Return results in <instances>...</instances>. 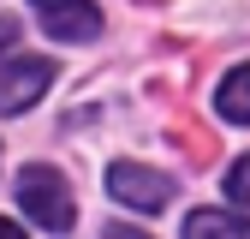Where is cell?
<instances>
[{"instance_id":"3957f363","label":"cell","mask_w":250,"mask_h":239,"mask_svg":"<svg viewBox=\"0 0 250 239\" xmlns=\"http://www.w3.org/2000/svg\"><path fill=\"white\" fill-rule=\"evenodd\" d=\"M107 191H113L119 203H131V209H167L173 179H167V173H149V167H137V162H113V167H107Z\"/></svg>"},{"instance_id":"277c9868","label":"cell","mask_w":250,"mask_h":239,"mask_svg":"<svg viewBox=\"0 0 250 239\" xmlns=\"http://www.w3.org/2000/svg\"><path fill=\"white\" fill-rule=\"evenodd\" d=\"M30 6L42 12V24L54 30L60 42H89V36H102V6H89V0H30Z\"/></svg>"},{"instance_id":"5b68a950","label":"cell","mask_w":250,"mask_h":239,"mask_svg":"<svg viewBox=\"0 0 250 239\" xmlns=\"http://www.w3.org/2000/svg\"><path fill=\"white\" fill-rule=\"evenodd\" d=\"M185 239H250V221L221 215V209H191V221H185Z\"/></svg>"},{"instance_id":"8992f818","label":"cell","mask_w":250,"mask_h":239,"mask_svg":"<svg viewBox=\"0 0 250 239\" xmlns=\"http://www.w3.org/2000/svg\"><path fill=\"white\" fill-rule=\"evenodd\" d=\"M214 108H221L227 120H238V126H250V66L227 72L221 90H214Z\"/></svg>"},{"instance_id":"ba28073f","label":"cell","mask_w":250,"mask_h":239,"mask_svg":"<svg viewBox=\"0 0 250 239\" xmlns=\"http://www.w3.org/2000/svg\"><path fill=\"white\" fill-rule=\"evenodd\" d=\"M18 36H24V30H18V18H0V60L18 48Z\"/></svg>"},{"instance_id":"7a4b0ae2","label":"cell","mask_w":250,"mask_h":239,"mask_svg":"<svg viewBox=\"0 0 250 239\" xmlns=\"http://www.w3.org/2000/svg\"><path fill=\"white\" fill-rule=\"evenodd\" d=\"M48 84H54V66L36 54H6L0 60V114H24L30 102H42L48 96Z\"/></svg>"},{"instance_id":"52a82bcc","label":"cell","mask_w":250,"mask_h":239,"mask_svg":"<svg viewBox=\"0 0 250 239\" xmlns=\"http://www.w3.org/2000/svg\"><path fill=\"white\" fill-rule=\"evenodd\" d=\"M227 191H232V197H238V203L250 209V156H244V162H238V167L227 173Z\"/></svg>"},{"instance_id":"9c48e42d","label":"cell","mask_w":250,"mask_h":239,"mask_svg":"<svg viewBox=\"0 0 250 239\" xmlns=\"http://www.w3.org/2000/svg\"><path fill=\"white\" fill-rule=\"evenodd\" d=\"M0 239H18V227H12V221H0Z\"/></svg>"},{"instance_id":"6da1fadb","label":"cell","mask_w":250,"mask_h":239,"mask_svg":"<svg viewBox=\"0 0 250 239\" xmlns=\"http://www.w3.org/2000/svg\"><path fill=\"white\" fill-rule=\"evenodd\" d=\"M18 209H24L36 227H48V233H66V227L78 221V203H72V191H66V179L48 173V167H24V173H18Z\"/></svg>"}]
</instances>
